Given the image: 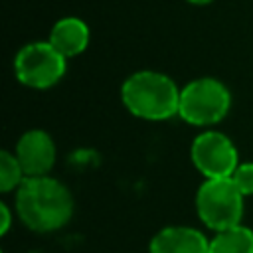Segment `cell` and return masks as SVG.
<instances>
[{
    "mask_svg": "<svg viewBox=\"0 0 253 253\" xmlns=\"http://www.w3.org/2000/svg\"><path fill=\"white\" fill-rule=\"evenodd\" d=\"M65 59L49 42H32L16 53L14 71L20 83L32 89H47L65 75Z\"/></svg>",
    "mask_w": 253,
    "mask_h": 253,
    "instance_id": "cell-5",
    "label": "cell"
},
{
    "mask_svg": "<svg viewBox=\"0 0 253 253\" xmlns=\"http://www.w3.org/2000/svg\"><path fill=\"white\" fill-rule=\"evenodd\" d=\"M190 156L194 166L206 176L211 178H231L237 162V148L233 142L219 130H206L198 134L192 142Z\"/></svg>",
    "mask_w": 253,
    "mask_h": 253,
    "instance_id": "cell-6",
    "label": "cell"
},
{
    "mask_svg": "<svg viewBox=\"0 0 253 253\" xmlns=\"http://www.w3.org/2000/svg\"><path fill=\"white\" fill-rule=\"evenodd\" d=\"M210 253H253V231L241 223L217 231L210 241Z\"/></svg>",
    "mask_w": 253,
    "mask_h": 253,
    "instance_id": "cell-10",
    "label": "cell"
},
{
    "mask_svg": "<svg viewBox=\"0 0 253 253\" xmlns=\"http://www.w3.org/2000/svg\"><path fill=\"white\" fill-rule=\"evenodd\" d=\"M47 42L61 55L73 57V55H79L81 51H85V47L89 43V28L83 20L67 16L53 24Z\"/></svg>",
    "mask_w": 253,
    "mask_h": 253,
    "instance_id": "cell-9",
    "label": "cell"
},
{
    "mask_svg": "<svg viewBox=\"0 0 253 253\" xmlns=\"http://www.w3.org/2000/svg\"><path fill=\"white\" fill-rule=\"evenodd\" d=\"M186 2H190V4H198V6H202V4H210L211 0H186Z\"/></svg>",
    "mask_w": 253,
    "mask_h": 253,
    "instance_id": "cell-14",
    "label": "cell"
},
{
    "mask_svg": "<svg viewBox=\"0 0 253 253\" xmlns=\"http://www.w3.org/2000/svg\"><path fill=\"white\" fill-rule=\"evenodd\" d=\"M121 99L128 113L144 121H166L178 115L180 89L164 73L136 71L121 87Z\"/></svg>",
    "mask_w": 253,
    "mask_h": 253,
    "instance_id": "cell-2",
    "label": "cell"
},
{
    "mask_svg": "<svg viewBox=\"0 0 253 253\" xmlns=\"http://www.w3.org/2000/svg\"><path fill=\"white\" fill-rule=\"evenodd\" d=\"M24 178H26V174H24L16 154L2 150L0 152V190L10 192L16 186H20L24 182Z\"/></svg>",
    "mask_w": 253,
    "mask_h": 253,
    "instance_id": "cell-11",
    "label": "cell"
},
{
    "mask_svg": "<svg viewBox=\"0 0 253 253\" xmlns=\"http://www.w3.org/2000/svg\"><path fill=\"white\" fill-rule=\"evenodd\" d=\"M0 215H2V219H0V233L6 235L10 225H12V213H10L6 204H0Z\"/></svg>",
    "mask_w": 253,
    "mask_h": 253,
    "instance_id": "cell-13",
    "label": "cell"
},
{
    "mask_svg": "<svg viewBox=\"0 0 253 253\" xmlns=\"http://www.w3.org/2000/svg\"><path fill=\"white\" fill-rule=\"evenodd\" d=\"M243 194L231 178L206 180L196 194V210L200 219L213 231H223L241 223Z\"/></svg>",
    "mask_w": 253,
    "mask_h": 253,
    "instance_id": "cell-3",
    "label": "cell"
},
{
    "mask_svg": "<svg viewBox=\"0 0 253 253\" xmlns=\"http://www.w3.org/2000/svg\"><path fill=\"white\" fill-rule=\"evenodd\" d=\"M16 158L26 178L45 176L55 162V144L45 130L32 128L20 136L16 144Z\"/></svg>",
    "mask_w": 253,
    "mask_h": 253,
    "instance_id": "cell-7",
    "label": "cell"
},
{
    "mask_svg": "<svg viewBox=\"0 0 253 253\" xmlns=\"http://www.w3.org/2000/svg\"><path fill=\"white\" fill-rule=\"evenodd\" d=\"M231 107L227 87L213 77H200L180 89L178 115L196 126H210L219 123Z\"/></svg>",
    "mask_w": 253,
    "mask_h": 253,
    "instance_id": "cell-4",
    "label": "cell"
},
{
    "mask_svg": "<svg viewBox=\"0 0 253 253\" xmlns=\"http://www.w3.org/2000/svg\"><path fill=\"white\" fill-rule=\"evenodd\" d=\"M16 211L28 229L47 233L69 223L73 215V198L55 178L32 176L24 178L18 186Z\"/></svg>",
    "mask_w": 253,
    "mask_h": 253,
    "instance_id": "cell-1",
    "label": "cell"
},
{
    "mask_svg": "<svg viewBox=\"0 0 253 253\" xmlns=\"http://www.w3.org/2000/svg\"><path fill=\"white\" fill-rule=\"evenodd\" d=\"M150 253H210V241L194 227L170 225L150 239Z\"/></svg>",
    "mask_w": 253,
    "mask_h": 253,
    "instance_id": "cell-8",
    "label": "cell"
},
{
    "mask_svg": "<svg viewBox=\"0 0 253 253\" xmlns=\"http://www.w3.org/2000/svg\"><path fill=\"white\" fill-rule=\"evenodd\" d=\"M231 180L237 184V188L241 190L243 196H251L253 194V162H243L235 168Z\"/></svg>",
    "mask_w": 253,
    "mask_h": 253,
    "instance_id": "cell-12",
    "label": "cell"
}]
</instances>
